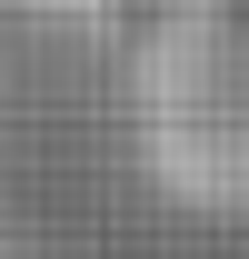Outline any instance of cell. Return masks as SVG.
I'll use <instances>...</instances> for the list:
<instances>
[{
  "label": "cell",
  "instance_id": "6da1fadb",
  "mask_svg": "<svg viewBox=\"0 0 249 259\" xmlns=\"http://www.w3.org/2000/svg\"><path fill=\"white\" fill-rule=\"evenodd\" d=\"M130 169L180 220H249V0H150L120 60Z\"/></svg>",
  "mask_w": 249,
  "mask_h": 259
}]
</instances>
